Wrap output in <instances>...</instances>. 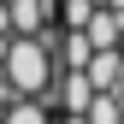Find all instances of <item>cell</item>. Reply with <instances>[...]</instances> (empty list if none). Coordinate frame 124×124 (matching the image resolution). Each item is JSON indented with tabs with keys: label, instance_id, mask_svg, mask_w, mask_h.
<instances>
[{
	"label": "cell",
	"instance_id": "cell-3",
	"mask_svg": "<svg viewBox=\"0 0 124 124\" xmlns=\"http://www.w3.org/2000/svg\"><path fill=\"white\" fill-rule=\"evenodd\" d=\"M59 124H83V118H77V112H65V118H59Z\"/></svg>",
	"mask_w": 124,
	"mask_h": 124
},
{
	"label": "cell",
	"instance_id": "cell-2",
	"mask_svg": "<svg viewBox=\"0 0 124 124\" xmlns=\"http://www.w3.org/2000/svg\"><path fill=\"white\" fill-rule=\"evenodd\" d=\"M47 112H53L47 101H12L6 112H0V124H53Z\"/></svg>",
	"mask_w": 124,
	"mask_h": 124
},
{
	"label": "cell",
	"instance_id": "cell-1",
	"mask_svg": "<svg viewBox=\"0 0 124 124\" xmlns=\"http://www.w3.org/2000/svg\"><path fill=\"white\" fill-rule=\"evenodd\" d=\"M53 77H59V59L47 47V36H12L6 65H0V83H6L12 95L18 101H41L53 89Z\"/></svg>",
	"mask_w": 124,
	"mask_h": 124
}]
</instances>
